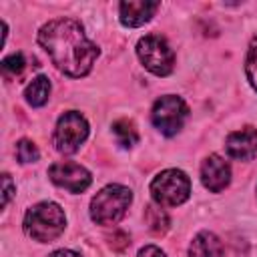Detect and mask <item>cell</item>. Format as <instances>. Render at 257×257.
Listing matches in <instances>:
<instances>
[{
	"instance_id": "20",
	"label": "cell",
	"mask_w": 257,
	"mask_h": 257,
	"mask_svg": "<svg viewBox=\"0 0 257 257\" xmlns=\"http://www.w3.org/2000/svg\"><path fill=\"white\" fill-rule=\"evenodd\" d=\"M128 235L126 233H122V231H114V237H110V247L114 249V251H124L126 247H128Z\"/></svg>"
},
{
	"instance_id": "11",
	"label": "cell",
	"mask_w": 257,
	"mask_h": 257,
	"mask_svg": "<svg viewBox=\"0 0 257 257\" xmlns=\"http://www.w3.org/2000/svg\"><path fill=\"white\" fill-rule=\"evenodd\" d=\"M157 10H159V2H147V0L120 2L118 4V18L124 26L137 28V26H143L145 22H149Z\"/></svg>"
},
{
	"instance_id": "3",
	"label": "cell",
	"mask_w": 257,
	"mask_h": 257,
	"mask_svg": "<svg viewBox=\"0 0 257 257\" xmlns=\"http://www.w3.org/2000/svg\"><path fill=\"white\" fill-rule=\"evenodd\" d=\"M131 201L133 193L128 187L106 185L90 201V219L98 225H116L124 217Z\"/></svg>"
},
{
	"instance_id": "10",
	"label": "cell",
	"mask_w": 257,
	"mask_h": 257,
	"mask_svg": "<svg viewBox=\"0 0 257 257\" xmlns=\"http://www.w3.org/2000/svg\"><path fill=\"white\" fill-rule=\"evenodd\" d=\"M227 155L237 161H251L257 155V128L255 126H243L239 131H233L225 139Z\"/></svg>"
},
{
	"instance_id": "15",
	"label": "cell",
	"mask_w": 257,
	"mask_h": 257,
	"mask_svg": "<svg viewBox=\"0 0 257 257\" xmlns=\"http://www.w3.org/2000/svg\"><path fill=\"white\" fill-rule=\"evenodd\" d=\"M145 221L149 225V229L157 235L167 233L169 229V215L165 213V209L161 205H147L145 209Z\"/></svg>"
},
{
	"instance_id": "19",
	"label": "cell",
	"mask_w": 257,
	"mask_h": 257,
	"mask_svg": "<svg viewBox=\"0 0 257 257\" xmlns=\"http://www.w3.org/2000/svg\"><path fill=\"white\" fill-rule=\"evenodd\" d=\"M12 195H14L12 179H10V175H8V173H4V175H2V207H6V205H8V201L12 199Z\"/></svg>"
},
{
	"instance_id": "1",
	"label": "cell",
	"mask_w": 257,
	"mask_h": 257,
	"mask_svg": "<svg viewBox=\"0 0 257 257\" xmlns=\"http://www.w3.org/2000/svg\"><path fill=\"white\" fill-rule=\"evenodd\" d=\"M38 42L48 52L52 64L72 78L88 74L98 56V46L84 34L80 22L72 18L46 22L38 32Z\"/></svg>"
},
{
	"instance_id": "21",
	"label": "cell",
	"mask_w": 257,
	"mask_h": 257,
	"mask_svg": "<svg viewBox=\"0 0 257 257\" xmlns=\"http://www.w3.org/2000/svg\"><path fill=\"white\" fill-rule=\"evenodd\" d=\"M139 257H167L157 245H145L141 251H139Z\"/></svg>"
},
{
	"instance_id": "9",
	"label": "cell",
	"mask_w": 257,
	"mask_h": 257,
	"mask_svg": "<svg viewBox=\"0 0 257 257\" xmlns=\"http://www.w3.org/2000/svg\"><path fill=\"white\" fill-rule=\"evenodd\" d=\"M201 181L211 193H221L231 181V167L219 155H209L201 165Z\"/></svg>"
},
{
	"instance_id": "2",
	"label": "cell",
	"mask_w": 257,
	"mask_h": 257,
	"mask_svg": "<svg viewBox=\"0 0 257 257\" xmlns=\"http://www.w3.org/2000/svg\"><path fill=\"white\" fill-rule=\"evenodd\" d=\"M64 225H66L64 211L60 209V205L52 201L36 203L24 215V233L38 243L54 241L64 231Z\"/></svg>"
},
{
	"instance_id": "8",
	"label": "cell",
	"mask_w": 257,
	"mask_h": 257,
	"mask_svg": "<svg viewBox=\"0 0 257 257\" xmlns=\"http://www.w3.org/2000/svg\"><path fill=\"white\" fill-rule=\"evenodd\" d=\"M48 177L54 185L66 189L68 193H82L84 189H88L92 177L90 173L78 165V163H72V161H60V163H54L50 169H48Z\"/></svg>"
},
{
	"instance_id": "4",
	"label": "cell",
	"mask_w": 257,
	"mask_h": 257,
	"mask_svg": "<svg viewBox=\"0 0 257 257\" xmlns=\"http://www.w3.org/2000/svg\"><path fill=\"white\" fill-rule=\"evenodd\" d=\"M151 195H153V201L161 207L183 205L191 195V181L179 169L161 171L151 181Z\"/></svg>"
},
{
	"instance_id": "7",
	"label": "cell",
	"mask_w": 257,
	"mask_h": 257,
	"mask_svg": "<svg viewBox=\"0 0 257 257\" xmlns=\"http://www.w3.org/2000/svg\"><path fill=\"white\" fill-rule=\"evenodd\" d=\"M86 137H88L86 118L76 110H68L56 122L54 147L62 155H72V153H76L80 149V145L86 141Z\"/></svg>"
},
{
	"instance_id": "14",
	"label": "cell",
	"mask_w": 257,
	"mask_h": 257,
	"mask_svg": "<svg viewBox=\"0 0 257 257\" xmlns=\"http://www.w3.org/2000/svg\"><path fill=\"white\" fill-rule=\"evenodd\" d=\"M112 133H114L116 143H118L120 147H124V149H131V147L137 145V141H139V133H137L133 120H128V118H118V120H114V122H112Z\"/></svg>"
},
{
	"instance_id": "13",
	"label": "cell",
	"mask_w": 257,
	"mask_h": 257,
	"mask_svg": "<svg viewBox=\"0 0 257 257\" xmlns=\"http://www.w3.org/2000/svg\"><path fill=\"white\" fill-rule=\"evenodd\" d=\"M24 96H26V102L30 106H42L46 104L48 96H50V80L46 76H36L32 78V82L24 88Z\"/></svg>"
},
{
	"instance_id": "5",
	"label": "cell",
	"mask_w": 257,
	"mask_h": 257,
	"mask_svg": "<svg viewBox=\"0 0 257 257\" xmlns=\"http://www.w3.org/2000/svg\"><path fill=\"white\" fill-rule=\"evenodd\" d=\"M137 56L147 70L157 76H167L175 68V52L161 34H147L137 44Z\"/></svg>"
},
{
	"instance_id": "18",
	"label": "cell",
	"mask_w": 257,
	"mask_h": 257,
	"mask_svg": "<svg viewBox=\"0 0 257 257\" xmlns=\"http://www.w3.org/2000/svg\"><path fill=\"white\" fill-rule=\"evenodd\" d=\"M16 157H18L20 163H34V161H38L40 153H38V149H36V145L32 141L20 139L16 143Z\"/></svg>"
},
{
	"instance_id": "12",
	"label": "cell",
	"mask_w": 257,
	"mask_h": 257,
	"mask_svg": "<svg viewBox=\"0 0 257 257\" xmlns=\"http://www.w3.org/2000/svg\"><path fill=\"white\" fill-rule=\"evenodd\" d=\"M189 257H223V243L211 231H201L189 245Z\"/></svg>"
},
{
	"instance_id": "17",
	"label": "cell",
	"mask_w": 257,
	"mask_h": 257,
	"mask_svg": "<svg viewBox=\"0 0 257 257\" xmlns=\"http://www.w3.org/2000/svg\"><path fill=\"white\" fill-rule=\"evenodd\" d=\"M245 72L249 84L257 90V36L251 40L249 50H247V60H245Z\"/></svg>"
},
{
	"instance_id": "22",
	"label": "cell",
	"mask_w": 257,
	"mask_h": 257,
	"mask_svg": "<svg viewBox=\"0 0 257 257\" xmlns=\"http://www.w3.org/2000/svg\"><path fill=\"white\" fill-rule=\"evenodd\" d=\"M48 257H80V255L76 251H70V249H58V251H54Z\"/></svg>"
},
{
	"instance_id": "6",
	"label": "cell",
	"mask_w": 257,
	"mask_h": 257,
	"mask_svg": "<svg viewBox=\"0 0 257 257\" xmlns=\"http://www.w3.org/2000/svg\"><path fill=\"white\" fill-rule=\"evenodd\" d=\"M187 116H189L187 102L181 96H175V94H165V96L157 98L155 104H153V110H151L153 124L165 137L177 135L183 128Z\"/></svg>"
},
{
	"instance_id": "16",
	"label": "cell",
	"mask_w": 257,
	"mask_h": 257,
	"mask_svg": "<svg viewBox=\"0 0 257 257\" xmlns=\"http://www.w3.org/2000/svg\"><path fill=\"white\" fill-rule=\"evenodd\" d=\"M24 66H26V60H24L22 52H14V54H10V56H6L2 60V72H4L6 78L18 76L24 70Z\"/></svg>"
}]
</instances>
